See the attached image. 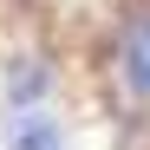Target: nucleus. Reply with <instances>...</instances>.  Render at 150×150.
Instances as JSON below:
<instances>
[{
  "mask_svg": "<svg viewBox=\"0 0 150 150\" xmlns=\"http://www.w3.org/2000/svg\"><path fill=\"white\" fill-rule=\"evenodd\" d=\"M46 85H52V65H46V59H26V65H13L7 98H13V105H39V98H46Z\"/></svg>",
  "mask_w": 150,
  "mask_h": 150,
  "instance_id": "nucleus-2",
  "label": "nucleus"
},
{
  "mask_svg": "<svg viewBox=\"0 0 150 150\" xmlns=\"http://www.w3.org/2000/svg\"><path fill=\"white\" fill-rule=\"evenodd\" d=\"M117 72H124V91H131V98H150V7L131 20V33H124Z\"/></svg>",
  "mask_w": 150,
  "mask_h": 150,
  "instance_id": "nucleus-1",
  "label": "nucleus"
},
{
  "mask_svg": "<svg viewBox=\"0 0 150 150\" xmlns=\"http://www.w3.org/2000/svg\"><path fill=\"white\" fill-rule=\"evenodd\" d=\"M65 144V131H59V117H26L13 131V150H59Z\"/></svg>",
  "mask_w": 150,
  "mask_h": 150,
  "instance_id": "nucleus-3",
  "label": "nucleus"
}]
</instances>
